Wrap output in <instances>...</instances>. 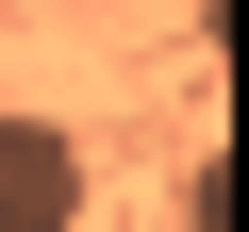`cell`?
Returning <instances> with one entry per match:
<instances>
[{
    "mask_svg": "<svg viewBox=\"0 0 249 232\" xmlns=\"http://www.w3.org/2000/svg\"><path fill=\"white\" fill-rule=\"evenodd\" d=\"M83 199H100L83 133H67V116H17V99H0V232H83Z\"/></svg>",
    "mask_w": 249,
    "mask_h": 232,
    "instance_id": "obj_1",
    "label": "cell"
},
{
    "mask_svg": "<svg viewBox=\"0 0 249 232\" xmlns=\"http://www.w3.org/2000/svg\"><path fill=\"white\" fill-rule=\"evenodd\" d=\"M183 232H232V166H216V149L183 166Z\"/></svg>",
    "mask_w": 249,
    "mask_h": 232,
    "instance_id": "obj_2",
    "label": "cell"
}]
</instances>
